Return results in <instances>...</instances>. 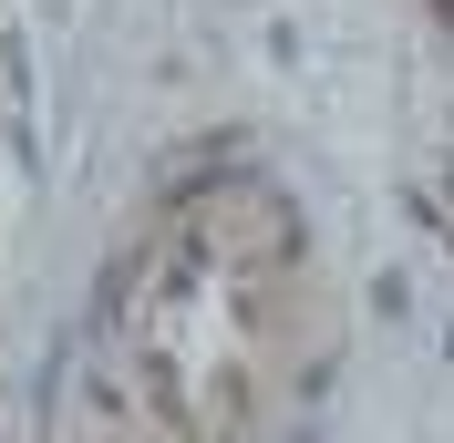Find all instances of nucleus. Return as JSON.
Instances as JSON below:
<instances>
[{"instance_id": "f257e3e1", "label": "nucleus", "mask_w": 454, "mask_h": 443, "mask_svg": "<svg viewBox=\"0 0 454 443\" xmlns=\"http://www.w3.org/2000/svg\"><path fill=\"white\" fill-rule=\"evenodd\" d=\"M434 21H444V31H454V0H434Z\"/></svg>"}]
</instances>
